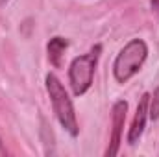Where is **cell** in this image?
I'll list each match as a JSON object with an SVG mask.
<instances>
[{
    "label": "cell",
    "instance_id": "1",
    "mask_svg": "<svg viewBox=\"0 0 159 157\" xmlns=\"http://www.w3.org/2000/svg\"><path fill=\"white\" fill-rule=\"evenodd\" d=\"M46 89H48V94H50V100H52V105H54V113H56L57 120L61 122V126L72 137H76L78 135L76 113H74V107H72V100L69 98L63 83L54 74H48L46 76Z\"/></svg>",
    "mask_w": 159,
    "mask_h": 157
},
{
    "label": "cell",
    "instance_id": "2",
    "mask_svg": "<svg viewBox=\"0 0 159 157\" xmlns=\"http://www.w3.org/2000/svg\"><path fill=\"white\" fill-rule=\"evenodd\" d=\"M146 54H148V50H146L144 41H141V39L129 41L120 50V54L115 59V65H113V72H115L117 81L124 83L133 74H137V70L141 69V65L146 59Z\"/></svg>",
    "mask_w": 159,
    "mask_h": 157
},
{
    "label": "cell",
    "instance_id": "3",
    "mask_svg": "<svg viewBox=\"0 0 159 157\" xmlns=\"http://www.w3.org/2000/svg\"><path fill=\"white\" fill-rule=\"evenodd\" d=\"M102 52V46L96 44L93 46L87 54L76 57L72 63H70V69H69V79H70V87H72V92L76 96H81L93 83V76H94V67H96V61H98V56Z\"/></svg>",
    "mask_w": 159,
    "mask_h": 157
},
{
    "label": "cell",
    "instance_id": "4",
    "mask_svg": "<svg viewBox=\"0 0 159 157\" xmlns=\"http://www.w3.org/2000/svg\"><path fill=\"white\" fill-rule=\"evenodd\" d=\"M126 111H128V104L124 100H120L113 105V135H111V144H109L106 155H117L119 154V146H120V141H122V128H124V120H126Z\"/></svg>",
    "mask_w": 159,
    "mask_h": 157
},
{
    "label": "cell",
    "instance_id": "5",
    "mask_svg": "<svg viewBox=\"0 0 159 157\" xmlns=\"http://www.w3.org/2000/svg\"><path fill=\"white\" fill-rule=\"evenodd\" d=\"M148 102H150V94H143L141 100H139V105H137V113L133 118V124L129 128V135H128V142L129 144H135L144 129V122H146V115H148Z\"/></svg>",
    "mask_w": 159,
    "mask_h": 157
},
{
    "label": "cell",
    "instance_id": "6",
    "mask_svg": "<svg viewBox=\"0 0 159 157\" xmlns=\"http://www.w3.org/2000/svg\"><path fill=\"white\" fill-rule=\"evenodd\" d=\"M67 46H69V43H67V39H63V37L50 39L46 50H48V59H50V63L54 67H59L61 65V56H63V52H65Z\"/></svg>",
    "mask_w": 159,
    "mask_h": 157
},
{
    "label": "cell",
    "instance_id": "7",
    "mask_svg": "<svg viewBox=\"0 0 159 157\" xmlns=\"http://www.w3.org/2000/svg\"><path fill=\"white\" fill-rule=\"evenodd\" d=\"M150 109H148V117L152 118V120H156L159 118V87L154 91V96L150 98Z\"/></svg>",
    "mask_w": 159,
    "mask_h": 157
},
{
    "label": "cell",
    "instance_id": "8",
    "mask_svg": "<svg viewBox=\"0 0 159 157\" xmlns=\"http://www.w3.org/2000/svg\"><path fill=\"white\" fill-rule=\"evenodd\" d=\"M152 9L159 15V0H152Z\"/></svg>",
    "mask_w": 159,
    "mask_h": 157
},
{
    "label": "cell",
    "instance_id": "9",
    "mask_svg": "<svg viewBox=\"0 0 159 157\" xmlns=\"http://www.w3.org/2000/svg\"><path fill=\"white\" fill-rule=\"evenodd\" d=\"M2 155H6V148L2 146V141H0V157H2Z\"/></svg>",
    "mask_w": 159,
    "mask_h": 157
},
{
    "label": "cell",
    "instance_id": "10",
    "mask_svg": "<svg viewBox=\"0 0 159 157\" xmlns=\"http://www.w3.org/2000/svg\"><path fill=\"white\" fill-rule=\"evenodd\" d=\"M4 2H6V0H0V4H4Z\"/></svg>",
    "mask_w": 159,
    "mask_h": 157
}]
</instances>
